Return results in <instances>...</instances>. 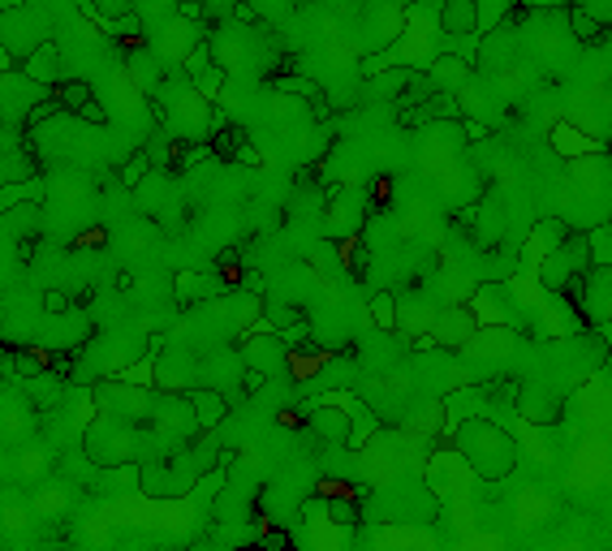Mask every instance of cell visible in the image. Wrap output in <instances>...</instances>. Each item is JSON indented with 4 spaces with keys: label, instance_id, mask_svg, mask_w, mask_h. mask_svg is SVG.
Listing matches in <instances>:
<instances>
[{
    "label": "cell",
    "instance_id": "obj_1",
    "mask_svg": "<svg viewBox=\"0 0 612 551\" xmlns=\"http://www.w3.org/2000/svg\"><path fill=\"white\" fill-rule=\"evenodd\" d=\"M155 96V117H160V125L173 134V139H182V143H204L207 134H211V100H207L204 91L190 82V78H168L164 74V82L152 91Z\"/></svg>",
    "mask_w": 612,
    "mask_h": 551
},
{
    "label": "cell",
    "instance_id": "obj_2",
    "mask_svg": "<svg viewBox=\"0 0 612 551\" xmlns=\"http://www.w3.org/2000/svg\"><path fill=\"white\" fill-rule=\"evenodd\" d=\"M458 452L470 461V470L483 483H501L510 478L517 465V444L505 427H496L492 418H466L458 427Z\"/></svg>",
    "mask_w": 612,
    "mask_h": 551
},
{
    "label": "cell",
    "instance_id": "obj_3",
    "mask_svg": "<svg viewBox=\"0 0 612 551\" xmlns=\"http://www.w3.org/2000/svg\"><path fill=\"white\" fill-rule=\"evenodd\" d=\"M139 444H143V440H139V431H134V422L121 418V414H112V409H100V414L83 427V452H87V461L100 465V470L139 461Z\"/></svg>",
    "mask_w": 612,
    "mask_h": 551
},
{
    "label": "cell",
    "instance_id": "obj_4",
    "mask_svg": "<svg viewBox=\"0 0 612 551\" xmlns=\"http://www.w3.org/2000/svg\"><path fill=\"white\" fill-rule=\"evenodd\" d=\"M52 31H56L52 13L40 9V4H31V0H13V4L0 9V52L9 60H18V65L40 44H48Z\"/></svg>",
    "mask_w": 612,
    "mask_h": 551
},
{
    "label": "cell",
    "instance_id": "obj_5",
    "mask_svg": "<svg viewBox=\"0 0 612 551\" xmlns=\"http://www.w3.org/2000/svg\"><path fill=\"white\" fill-rule=\"evenodd\" d=\"M595 263V246L587 242V238H565L557 251H548V263L539 267V285L548 289V294H565L587 267Z\"/></svg>",
    "mask_w": 612,
    "mask_h": 551
},
{
    "label": "cell",
    "instance_id": "obj_6",
    "mask_svg": "<svg viewBox=\"0 0 612 551\" xmlns=\"http://www.w3.org/2000/svg\"><path fill=\"white\" fill-rule=\"evenodd\" d=\"M406 31V9L402 0H367L362 13H358V48L362 52H375V48H393Z\"/></svg>",
    "mask_w": 612,
    "mask_h": 551
},
{
    "label": "cell",
    "instance_id": "obj_7",
    "mask_svg": "<svg viewBox=\"0 0 612 551\" xmlns=\"http://www.w3.org/2000/svg\"><path fill=\"white\" fill-rule=\"evenodd\" d=\"M207 40V31L195 22V18H182V13H173V18H164L160 26H152V35H147V44L152 52L164 60V69H173V65H186V56L199 48Z\"/></svg>",
    "mask_w": 612,
    "mask_h": 551
},
{
    "label": "cell",
    "instance_id": "obj_8",
    "mask_svg": "<svg viewBox=\"0 0 612 551\" xmlns=\"http://www.w3.org/2000/svg\"><path fill=\"white\" fill-rule=\"evenodd\" d=\"M565 294L578 301V310H582L587 323L604 328L612 319V263H591Z\"/></svg>",
    "mask_w": 612,
    "mask_h": 551
},
{
    "label": "cell",
    "instance_id": "obj_9",
    "mask_svg": "<svg viewBox=\"0 0 612 551\" xmlns=\"http://www.w3.org/2000/svg\"><path fill=\"white\" fill-rule=\"evenodd\" d=\"M48 96V87H40L22 65L18 69H0V121L4 125H26L31 108Z\"/></svg>",
    "mask_w": 612,
    "mask_h": 551
},
{
    "label": "cell",
    "instance_id": "obj_10",
    "mask_svg": "<svg viewBox=\"0 0 612 551\" xmlns=\"http://www.w3.org/2000/svg\"><path fill=\"white\" fill-rule=\"evenodd\" d=\"M375 513H380L384 521H427V517H436V500H431L423 487L393 483L389 492L375 496Z\"/></svg>",
    "mask_w": 612,
    "mask_h": 551
},
{
    "label": "cell",
    "instance_id": "obj_11",
    "mask_svg": "<svg viewBox=\"0 0 612 551\" xmlns=\"http://www.w3.org/2000/svg\"><path fill=\"white\" fill-rule=\"evenodd\" d=\"M474 328H479V319H474L470 306H445V310H436L427 337H431L436 345H445V350H461V345L474 337Z\"/></svg>",
    "mask_w": 612,
    "mask_h": 551
},
{
    "label": "cell",
    "instance_id": "obj_12",
    "mask_svg": "<svg viewBox=\"0 0 612 551\" xmlns=\"http://www.w3.org/2000/svg\"><path fill=\"white\" fill-rule=\"evenodd\" d=\"M517 414L526 422H557L561 418V393H553L548 384L531 379V384L517 388Z\"/></svg>",
    "mask_w": 612,
    "mask_h": 551
},
{
    "label": "cell",
    "instance_id": "obj_13",
    "mask_svg": "<svg viewBox=\"0 0 612 551\" xmlns=\"http://www.w3.org/2000/svg\"><path fill=\"white\" fill-rule=\"evenodd\" d=\"M22 69L40 82V87H56V82H65L69 78V69H65V52H61V44L56 40H48V44H40V48L31 52L26 60H22Z\"/></svg>",
    "mask_w": 612,
    "mask_h": 551
},
{
    "label": "cell",
    "instance_id": "obj_14",
    "mask_svg": "<svg viewBox=\"0 0 612 551\" xmlns=\"http://www.w3.org/2000/svg\"><path fill=\"white\" fill-rule=\"evenodd\" d=\"M52 470H56V452L48 449V444H22V449H13V474L22 478V483H44V478H52Z\"/></svg>",
    "mask_w": 612,
    "mask_h": 551
},
{
    "label": "cell",
    "instance_id": "obj_15",
    "mask_svg": "<svg viewBox=\"0 0 612 551\" xmlns=\"http://www.w3.org/2000/svg\"><path fill=\"white\" fill-rule=\"evenodd\" d=\"M242 357L259 375H276L285 366V357H289V345H285V337H255V341L242 345Z\"/></svg>",
    "mask_w": 612,
    "mask_h": 551
},
{
    "label": "cell",
    "instance_id": "obj_16",
    "mask_svg": "<svg viewBox=\"0 0 612 551\" xmlns=\"http://www.w3.org/2000/svg\"><path fill=\"white\" fill-rule=\"evenodd\" d=\"M31 513L40 517V521H61V517H69V504H74V492L65 487V483H35V496H31Z\"/></svg>",
    "mask_w": 612,
    "mask_h": 551
},
{
    "label": "cell",
    "instance_id": "obj_17",
    "mask_svg": "<svg viewBox=\"0 0 612 551\" xmlns=\"http://www.w3.org/2000/svg\"><path fill=\"white\" fill-rule=\"evenodd\" d=\"M440 31L449 40L479 35V0H440Z\"/></svg>",
    "mask_w": 612,
    "mask_h": 551
},
{
    "label": "cell",
    "instance_id": "obj_18",
    "mask_svg": "<svg viewBox=\"0 0 612 551\" xmlns=\"http://www.w3.org/2000/svg\"><path fill=\"white\" fill-rule=\"evenodd\" d=\"M470 78V60L466 56H453V52H445V56H431V65H427V82H431V91H453L458 96V87Z\"/></svg>",
    "mask_w": 612,
    "mask_h": 551
},
{
    "label": "cell",
    "instance_id": "obj_19",
    "mask_svg": "<svg viewBox=\"0 0 612 551\" xmlns=\"http://www.w3.org/2000/svg\"><path fill=\"white\" fill-rule=\"evenodd\" d=\"M186 401H190V409H195V418H199L204 431H216V427L229 418V401H225L220 388H190Z\"/></svg>",
    "mask_w": 612,
    "mask_h": 551
},
{
    "label": "cell",
    "instance_id": "obj_20",
    "mask_svg": "<svg viewBox=\"0 0 612 551\" xmlns=\"http://www.w3.org/2000/svg\"><path fill=\"white\" fill-rule=\"evenodd\" d=\"M310 431L324 440V444H350V414H341V409H332V405H319V409H310Z\"/></svg>",
    "mask_w": 612,
    "mask_h": 551
},
{
    "label": "cell",
    "instance_id": "obj_21",
    "mask_svg": "<svg viewBox=\"0 0 612 551\" xmlns=\"http://www.w3.org/2000/svg\"><path fill=\"white\" fill-rule=\"evenodd\" d=\"M362 220H367V211H362V202L350 195V199H337L328 207V233L332 238H354L358 229H362Z\"/></svg>",
    "mask_w": 612,
    "mask_h": 551
},
{
    "label": "cell",
    "instance_id": "obj_22",
    "mask_svg": "<svg viewBox=\"0 0 612 551\" xmlns=\"http://www.w3.org/2000/svg\"><path fill=\"white\" fill-rule=\"evenodd\" d=\"M474 233H479V246H496V242L505 238V202H496V199L483 202V207H479Z\"/></svg>",
    "mask_w": 612,
    "mask_h": 551
},
{
    "label": "cell",
    "instance_id": "obj_23",
    "mask_svg": "<svg viewBox=\"0 0 612 551\" xmlns=\"http://www.w3.org/2000/svg\"><path fill=\"white\" fill-rule=\"evenodd\" d=\"M31 526H35V513H31V504H0V535L4 539H22V535H31Z\"/></svg>",
    "mask_w": 612,
    "mask_h": 551
},
{
    "label": "cell",
    "instance_id": "obj_24",
    "mask_svg": "<svg viewBox=\"0 0 612 551\" xmlns=\"http://www.w3.org/2000/svg\"><path fill=\"white\" fill-rule=\"evenodd\" d=\"M56 100L65 103L69 112H83L87 103L96 100V91H91V82H87L83 74H74V78H65V82H56Z\"/></svg>",
    "mask_w": 612,
    "mask_h": 551
},
{
    "label": "cell",
    "instance_id": "obj_25",
    "mask_svg": "<svg viewBox=\"0 0 612 551\" xmlns=\"http://www.w3.org/2000/svg\"><path fill=\"white\" fill-rule=\"evenodd\" d=\"M117 173H121V177H117V181H121V190H134V186L152 173V155H147L143 147H134L125 159H121V168H117Z\"/></svg>",
    "mask_w": 612,
    "mask_h": 551
},
{
    "label": "cell",
    "instance_id": "obj_26",
    "mask_svg": "<svg viewBox=\"0 0 612 551\" xmlns=\"http://www.w3.org/2000/svg\"><path fill=\"white\" fill-rule=\"evenodd\" d=\"M569 31H573V40H582V44H595L600 35H604V26L582 9V4H573L569 9Z\"/></svg>",
    "mask_w": 612,
    "mask_h": 551
},
{
    "label": "cell",
    "instance_id": "obj_27",
    "mask_svg": "<svg viewBox=\"0 0 612 551\" xmlns=\"http://www.w3.org/2000/svg\"><path fill=\"white\" fill-rule=\"evenodd\" d=\"M371 319H375L380 332H397V298H393L389 289L371 298Z\"/></svg>",
    "mask_w": 612,
    "mask_h": 551
},
{
    "label": "cell",
    "instance_id": "obj_28",
    "mask_svg": "<svg viewBox=\"0 0 612 551\" xmlns=\"http://www.w3.org/2000/svg\"><path fill=\"white\" fill-rule=\"evenodd\" d=\"M565 238H569V224H565V220H539V224L531 229V242H539L544 251H557Z\"/></svg>",
    "mask_w": 612,
    "mask_h": 551
},
{
    "label": "cell",
    "instance_id": "obj_29",
    "mask_svg": "<svg viewBox=\"0 0 612 551\" xmlns=\"http://www.w3.org/2000/svg\"><path fill=\"white\" fill-rule=\"evenodd\" d=\"M247 4L255 9L259 22H285V18L294 13V4H298V0H247Z\"/></svg>",
    "mask_w": 612,
    "mask_h": 551
},
{
    "label": "cell",
    "instance_id": "obj_30",
    "mask_svg": "<svg viewBox=\"0 0 612 551\" xmlns=\"http://www.w3.org/2000/svg\"><path fill=\"white\" fill-rule=\"evenodd\" d=\"M553 147L565 151V155H578V151H595V143H587L578 130H569V125H557V134H553Z\"/></svg>",
    "mask_w": 612,
    "mask_h": 551
},
{
    "label": "cell",
    "instance_id": "obj_31",
    "mask_svg": "<svg viewBox=\"0 0 612 551\" xmlns=\"http://www.w3.org/2000/svg\"><path fill=\"white\" fill-rule=\"evenodd\" d=\"M578 4H582V9H587L600 26H604V31H612V0H578Z\"/></svg>",
    "mask_w": 612,
    "mask_h": 551
},
{
    "label": "cell",
    "instance_id": "obj_32",
    "mask_svg": "<svg viewBox=\"0 0 612 551\" xmlns=\"http://www.w3.org/2000/svg\"><path fill=\"white\" fill-rule=\"evenodd\" d=\"M276 91H285V96H319V87L310 78H281Z\"/></svg>",
    "mask_w": 612,
    "mask_h": 551
},
{
    "label": "cell",
    "instance_id": "obj_33",
    "mask_svg": "<svg viewBox=\"0 0 612 551\" xmlns=\"http://www.w3.org/2000/svg\"><path fill=\"white\" fill-rule=\"evenodd\" d=\"M204 4H233V0H204Z\"/></svg>",
    "mask_w": 612,
    "mask_h": 551
}]
</instances>
